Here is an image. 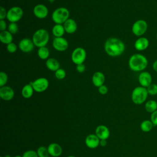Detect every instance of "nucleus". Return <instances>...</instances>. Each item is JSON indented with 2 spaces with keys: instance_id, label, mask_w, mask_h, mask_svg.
<instances>
[{
  "instance_id": "nucleus-17",
  "label": "nucleus",
  "mask_w": 157,
  "mask_h": 157,
  "mask_svg": "<svg viewBox=\"0 0 157 157\" xmlns=\"http://www.w3.org/2000/svg\"><path fill=\"white\" fill-rule=\"evenodd\" d=\"M63 26L66 32L68 34L74 33L77 29V25L75 21L72 18H69L63 24Z\"/></svg>"
},
{
  "instance_id": "nucleus-4",
  "label": "nucleus",
  "mask_w": 157,
  "mask_h": 157,
  "mask_svg": "<svg viewBox=\"0 0 157 157\" xmlns=\"http://www.w3.org/2000/svg\"><path fill=\"white\" fill-rule=\"evenodd\" d=\"M148 91L147 88L142 86L136 87L132 92L131 99L135 104L140 105L143 104L147 99L148 96Z\"/></svg>"
},
{
  "instance_id": "nucleus-15",
  "label": "nucleus",
  "mask_w": 157,
  "mask_h": 157,
  "mask_svg": "<svg viewBox=\"0 0 157 157\" xmlns=\"http://www.w3.org/2000/svg\"><path fill=\"white\" fill-rule=\"evenodd\" d=\"M96 135L100 140H107L110 136L109 128L104 125H99L95 129Z\"/></svg>"
},
{
  "instance_id": "nucleus-11",
  "label": "nucleus",
  "mask_w": 157,
  "mask_h": 157,
  "mask_svg": "<svg viewBox=\"0 0 157 157\" xmlns=\"http://www.w3.org/2000/svg\"><path fill=\"white\" fill-rule=\"evenodd\" d=\"M18 47L23 52L29 53L34 49V44L33 40L28 38H25L20 41Z\"/></svg>"
},
{
  "instance_id": "nucleus-10",
  "label": "nucleus",
  "mask_w": 157,
  "mask_h": 157,
  "mask_svg": "<svg viewBox=\"0 0 157 157\" xmlns=\"http://www.w3.org/2000/svg\"><path fill=\"white\" fill-rule=\"evenodd\" d=\"M53 47L57 51L63 52L65 51L69 47V44L67 40L63 37H55L52 42Z\"/></svg>"
},
{
  "instance_id": "nucleus-8",
  "label": "nucleus",
  "mask_w": 157,
  "mask_h": 157,
  "mask_svg": "<svg viewBox=\"0 0 157 157\" xmlns=\"http://www.w3.org/2000/svg\"><path fill=\"white\" fill-rule=\"evenodd\" d=\"M148 28V24L144 20H138L136 21L132 26V32L136 36L144 35Z\"/></svg>"
},
{
  "instance_id": "nucleus-35",
  "label": "nucleus",
  "mask_w": 157,
  "mask_h": 157,
  "mask_svg": "<svg viewBox=\"0 0 157 157\" xmlns=\"http://www.w3.org/2000/svg\"><path fill=\"white\" fill-rule=\"evenodd\" d=\"M150 120L154 126H157V110L151 113Z\"/></svg>"
},
{
  "instance_id": "nucleus-3",
  "label": "nucleus",
  "mask_w": 157,
  "mask_h": 157,
  "mask_svg": "<svg viewBox=\"0 0 157 157\" xmlns=\"http://www.w3.org/2000/svg\"><path fill=\"white\" fill-rule=\"evenodd\" d=\"M32 40L35 46L39 48L45 47L49 40V34L47 30L39 29L34 33Z\"/></svg>"
},
{
  "instance_id": "nucleus-48",
  "label": "nucleus",
  "mask_w": 157,
  "mask_h": 157,
  "mask_svg": "<svg viewBox=\"0 0 157 157\" xmlns=\"http://www.w3.org/2000/svg\"><path fill=\"white\" fill-rule=\"evenodd\" d=\"M51 157H52V156H51Z\"/></svg>"
},
{
  "instance_id": "nucleus-33",
  "label": "nucleus",
  "mask_w": 157,
  "mask_h": 157,
  "mask_svg": "<svg viewBox=\"0 0 157 157\" xmlns=\"http://www.w3.org/2000/svg\"><path fill=\"white\" fill-rule=\"evenodd\" d=\"M22 157H39V156L37 153V151L31 150L26 151L23 153Z\"/></svg>"
},
{
  "instance_id": "nucleus-34",
  "label": "nucleus",
  "mask_w": 157,
  "mask_h": 157,
  "mask_svg": "<svg viewBox=\"0 0 157 157\" xmlns=\"http://www.w3.org/2000/svg\"><path fill=\"white\" fill-rule=\"evenodd\" d=\"M17 46L16 45V44H15L13 42H11L8 45H7V50L10 53H15L17 51Z\"/></svg>"
},
{
  "instance_id": "nucleus-47",
  "label": "nucleus",
  "mask_w": 157,
  "mask_h": 157,
  "mask_svg": "<svg viewBox=\"0 0 157 157\" xmlns=\"http://www.w3.org/2000/svg\"><path fill=\"white\" fill-rule=\"evenodd\" d=\"M1 157H4V156H1Z\"/></svg>"
},
{
  "instance_id": "nucleus-41",
  "label": "nucleus",
  "mask_w": 157,
  "mask_h": 157,
  "mask_svg": "<svg viewBox=\"0 0 157 157\" xmlns=\"http://www.w3.org/2000/svg\"><path fill=\"white\" fill-rule=\"evenodd\" d=\"M99 145L102 147H105L107 145V142L106 140H100V143Z\"/></svg>"
},
{
  "instance_id": "nucleus-25",
  "label": "nucleus",
  "mask_w": 157,
  "mask_h": 157,
  "mask_svg": "<svg viewBox=\"0 0 157 157\" xmlns=\"http://www.w3.org/2000/svg\"><path fill=\"white\" fill-rule=\"evenodd\" d=\"M145 109L149 113H153L157 110V102L155 100H149L145 104Z\"/></svg>"
},
{
  "instance_id": "nucleus-1",
  "label": "nucleus",
  "mask_w": 157,
  "mask_h": 157,
  "mask_svg": "<svg viewBox=\"0 0 157 157\" xmlns=\"http://www.w3.org/2000/svg\"><path fill=\"white\" fill-rule=\"evenodd\" d=\"M104 49L108 55L115 57L121 55L124 52L125 46L120 39L112 37L106 40L104 45Z\"/></svg>"
},
{
  "instance_id": "nucleus-24",
  "label": "nucleus",
  "mask_w": 157,
  "mask_h": 157,
  "mask_svg": "<svg viewBox=\"0 0 157 157\" xmlns=\"http://www.w3.org/2000/svg\"><path fill=\"white\" fill-rule=\"evenodd\" d=\"M65 33V30L63 25L59 24H56L52 28V34L55 37H62Z\"/></svg>"
},
{
  "instance_id": "nucleus-28",
  "label": "nucleus",
  "mask_w": 157,
  "mask_h": 157,
  "mask_svg": "<svg viewBox=\"0 0 157 157\" xmlns=\"http://www.w3.org/2000/svg\"><path fill=\"white\" fill-rule=\"evenodd\" d=\"M37 153L39 157H49L48 156L49 153L48 151V148L44 146L39 147L37 148Z\"/></svg>"
},
{
  "instance_id": "nucleus-37",
  "label": "nucleus",
  "mask_w": 157,
  "mask_h": 157,
  "mask_svg": "<svg viewBox=\"0 0 157 157\" xmlns=\"http://www.w3.org/2000/svg\"><path fill=\"white\" fill-rule=\"evenodd\" d=\"M98 91L101 94H105L108 92V88L107 87V86L102 85L98 88Z\"/></svg>"
},
{
  "instance_id": "nucleus-21",
  "label": "nucleus",
  "mask_w": 157,
  "mask_h": 157,
  "mask_svg": "<svg viewBox=\"0 0 157 157\" xmlns=\"http://www.w3.org/2000/svg\"><path fill=\"white\" fill-rule=\"evenodd\" d=\"M12 34H11L9 31H3L0 33V40L2 44L8 45L9 44L12 42L13 37Z\"/></svg>"
},
{
  "instance_id": "nucleus-44",
  "label": "nucleus",
  "mask_w": 157,
  "mask_h": 157,
  "mask_svg": "<svg viewBox=\"0 0 157 157\" xmlns=\"http://www.w3.org/2000/svg\"><path fill=\"white\" fill-rule=\"evenodd\" d=\"M13 157H22V156H20V155H17V156H13Z\"/></svg>"
},
{
  "instance_id": "nucleus-29",
  "label": "nucleus",
  "mask_w": 157,
  "mask_h": 157,
  "mask_svg": "<svg viewBox=\"0 0 157 157\" xmlns=\"http://www.w3.org/2000/svg\"><path fill=\"white\" fill-rule=\"evenodd\" d=\"M148 94L155 96L157 94V84L151 83L150 86L147 88Z\"/></svg>"
},
{
  "instance_id": "nucleus-40",
  "label": "nucleus",
  "mask_w": 157,
  "mask_h": 157,
  "mask_svg": "<svg viewBox=\"0 0 157 157\" xmlns=\"http://www.w3.org/2000/svg\"><path fill=\"white\" fill-rule=\"evenodd\" d=\"M152 67L153 69V70L157 72V59L156 61H155L153 63V65H152Z\"/></svg>"
},
{
  "instance_id": "nucleus-13",
  "label": "nucleus",
  "mask_w": 157,
  "mask_h": 157,
  "mask_svg": "<svg viewBox=\"0 0 157 157\" xmlns=\"http://www.w3.org/2000/svg\"><path fill=\"white\" fill-rule=\"evenodd\" d=\"M34 15L39 19H43L48 15V10L47 7L44 4H37L33 9Z\"/></svg>"
},
{
  "instance_id": "nucleus-39",
  "label": "nucleus",
  "mask_w": 157,
  "mask_h": 157,
  "mask_svg": "<svg viewBox=\"0 0 157 157\" xmlns=\"http://www.w3.org/2000/svg\"><path fill=\"white\" fill-rule=\"evenodd\" d=\"M7 25H6V23L4 21V20H0V30L1 31H5V29H6Z\"/></svg>"
},
{
  "instance_id": "nucleus-12",
  "label": "nucleus",
  "mask_w": 157,
  "mask_h": 157,
  "mask_svg": "<svg viewBox=\"0 0 157 157\" xmlns=\"http://www.w3.org/2000/svg\"><path fill=\"white\" fill-rule=\"evenodd\" d=\"M138 80L140 86L147 88L151 84L152 77L151 74L148 72L143 71L139 74Z\"/></svg>"
},
{
  "instance_id": "nucleus-38",
  "label": "nucleus",
  "mask_w": 157,
  "mask_h": 157,
  "mask_svg": "<svg viewBox=\"0 0 157 157\" xmlns=\"http://www.w3.org/2000/svg\"><path fill=\"white\" fill-rule=\"evenodd\" d=\"M76 70L77 72L80 73H82L85 71V66L83 64H80L77 65L76 66Z\"/></svg>"
},
{
  "instance_id": "nucleus-18",
  "label": "nucleus",
  "mask_w": 157,
  "mask_h": 157,
  "mask_svg": "<svg viewBox=\"0 0 157 157\" xmlns=\"http://www.w3.org/2000/svg\"><path fill=\"white\" fill-rule=\"evenodd\" d=\"M49 155L52 157H58L62 153L61 147L56 143H52L47 147Z\"/></svg>"
},
{
  "instance_id": "nucleus-43",
  "label": "nucleus",
  "mask_w": 157,
  "mask_h": 157,
  "mask_svg": "<svg viewBox=\"0 0 157 157\" xmlns=\"http://www.w3.org/2000/svg\"><path fill=\"white\" fill-rule=\"evenodd\" d=\"M48 1H49V2H51V3H52V2H53L55 0H48Z\"/></svg>"
},
{
  "instance_id": "nucleus-19",
  "label": "nucleus",
  "mask_w": 157,
  "mask_h": 157,
  "mask_svg": "<svg viewBox=\"0 0 157 157\" xmlns=\"http://www.w3.org/2000/svg\"><path fill=\"white\" fill-rule=\"evenodd\" d=\"M149 41L148 39L144 37H139L134 43V47L138 51H142L148 48Z\"/></svg>"
},
{
  "instance_id": "nucleus-7",
  "label": "nucleus",
  "mask_w": 157,
  "mask_h": 157,
  "mask_svg": "<svg viewBox=\"0 0 157 157\" xmlns=\"http://www.w3.org/2000/svg\"><path fill=\"white\" fill-rule=\"evenodd\" d=\"M86 56V51L82 47L75 48L71 54L72 61L76 65L83 64Z\"/></svg>"
},
{
  "instance_id": "nucleus-16",
  "label": "nucleus",
  "mask_w": 157,
  "mask_h": 157,
  "mask_svg": "<svg viewBox=\"0 0 157 157\" xmlns=\"http://www.w3.org/2000/svg\"><path fill=\"white\" fill-rule=\"evenodd\" d=\"M100 139L96 134H90L85 138V144L90 148H96L99 145Z\"/></svg>"
},
{
  "instance_id": "nucleus-27",
  "label": "nucleus",
  "mask_w": 157,
  "mask_h": 157,
  "mask_svg": "<svg viewBox=\"0 0 157 157\" xmlns=\"http://www.w3.org/2000/svg\"><path fill=\"white\" fill-rule=\"evenodd\" d=\"M38 56L42 59H46L48 58L50 55V52L47 47H42L39 48L37 50Z\"/></svg>"
},
{
  "instance_id": "nucleus-26",
  "label": "nucleus",
  "mask_w": 157,
  "mask_h": 157,
  "mask_svg": "<svg viewBox=\"0 0 157 157\" xmlns=\"http://www.w3.org/2000/svg\"><path fill=\"white\" fill-rule=\"evenodd\" d=\"M153 126L154 125L151 121V120H144L143 121H142L140 125V129L145 132H148L150 131L152 129Z\"/></svg>"
},
{
  "instance_id": "nucleus-6",
  "label": "nucleus",
  "mask_w": 157,
  "mask_h": 157,
  "mask_svg": "<svg viewBox=\"0 0 157 157\" xmlns=\"http://www.w3.org/2000/svg\"><path fill=\"white\" fill-rule=\"evenodd\" d=\"M23 15V11L22 9L18 6H14L7 11L6 18L10 23H16L22 18Z\"/></svg>"
},
{
  "instance_id": "nucleus-46",
  "label": "nucleus",
  "mask_w": 157,
  "mask_h": 157,
  "mask_svg": "<svg viewBox=\"0 0 157 157\" xmlns=\"http://www.w3.org/2000/svg\"><path fill=\"white\" fill-rule=\"evenodd\" d=\"M156 40H157V33H156Z\"/></svg>"
},
{
  "instance_id": "nucleus-14",
  "label": "nucleus",
  "mask_w": 157,
  "mask_h": 157,
  "mask_svg": "<svg viewBox=\"0 0 157 157\" xmlns=\"http://www.w3.org/2000/svg\"><path fill=\"white\" fill-rule=\"evenodd\" d=\"M0 97L4 101H10L14 97V91L9 86H4L0 88Z\"/></svg>"
},
{
  "instance_id": "nucleus-9",
  "label": "nucleus",
  "mask_w": 157,
  "mask_h": 157,
  "mask_svg": "<svg viewBox=\"0 0 157 157\" xmlns=\"http://www.w3.org/2000/svg\"><path fill=\"white\" fill-rule=\"evenodd\" d=\"M33 87L34 90L37 93H42L45 91L48 87V80L44 77L37 78L33 82L29 83Z\"/></svg>"
},
{
  "instance_id": "nucleus-22",
  "label": "nucleus",
  "mask_w": 157,
  "mask_h": 157,
  "mask_svg": "<svg viewBox=\"0 0 157 157\" xmlns=\"http://www.w3.org/2000/svg\"><path fill=\"white\" fill-rule=\"evenodd\" d=\"M45 65L47 67L52 71H56L58 69H59V63L57 59L53 58H50L47 59L45 63Z\"/></svg>"
},
{
  "instance_id": "nucleus-45",
  "label": "nucleus",
  "mask_w": 157,
  "mask_h": 157,
  "mask_svg": "<svg viewBox=\"0 0 157 157\" xmlns=\"http://www.w3.org/2000/svg\"><path fill=\"white\" fill-rule=\"evenodd\" d=\"M67 157H75V156H72V155H71V156H68Z\"/></svg>"
},
{
  "instance_id": "nucleus-20",
  "label": "nucleus",
  "mask_w": 157,
  "mask_h": 157,
  "mask_svg": "<svg viewBox=\"0 0 157 157\" xmlns=\"http://www.w3.org/2000/svg\"><path fill=\"white\" fill-rule=\"evenodd\" d=\"M105 81V76L104 74L100 71H98L94 73L92 76V82L93 85L96 87H99L104 85Z\"/></svg>"
},
{
  "instance_id": "nucleus-30",
  "label": "nucleus",
  "mask_w": 157,
  "mask_h": 157,
  "mask_svg": "<svg viewBox=\"0 0 157 157\" xmlns=\"http://www.w3.org/2000/svg\"><path fill=\"white\" fill-rule=\"evenodd\" d=\"M66 72L64 69H58L57 71H55V75L56 77V78H58V80H62V79H64L66 77Z\"/></svg>"
},
{
  "instance_id": "nucleus-42",
  "label": "nucleus",
  "mask_w": 157,
  "mask_h": 157,
  "mask_svg": "<svg viewBox=\"0 0 157 157\" xmlns=\"http://www.w3.org/2000/svg\"><path fill=\"white\" fill-rule=\"evenodd\" d=\"M4 157H11L10 155H5Z\"/></svg>"
},
{
  "instance_id": "nucleus-31",
  "label": "nucleus",
  "mask_w": 157,
  "mask_h": 157,
  "mask_svg": "<svg viewBox=\"0 0 157 157\" xmlns=\"http://www.w3.org/2000/svg\"><path fill=\"white\" fill-rule=\"evenodd\" d=\"M8 80V76L7 74L3 71H1L0 72V86H4Z\"/></svg>"
},
{
  "instance_id": "nucleus-5",
  "label": "nucleus",
  "mask_w": 157,
  "mask_h": 157,
  "mask_svg": "<svg viewBox=\"0 0 157 157\" xmlns=\"http://www.w3.org/2000/svg\"><path fill=\"white\" fill-rule=\"evenodd\" d=\"M69 11L65 7H59L55 9L52 15V20L56 24L62 25L69 19Z\"/></svg>"
},
{
  "instance_id": "nucleus-23",
  "label": "nucleus",
  "mask_w": 157,
  "mask_h": 157,
  "mask_svg": "<svg viewBox=\"0 0 157 157\" xmlns=\"http://www.w3.org/2000/svg\"><path fill=\"white\" fill-rule=\"evenodd\" d=\"M34 91V90L33 89V87L30 83L26 84L23 87L21 90L22 96L26 99L30 98L33 96Z\"/></svg>"
},
{
  "instance_id": "nucleus-32",
  "label": "nucleus",
  "mask_w": 157,
  "mask_h": 157,
  "mask_svg": "<svg viewBox=\"0 0 157 157\" xmlns=\"http://www.w3.org/2000/svg\"><path fill=\"white\" fill-rule=\"evenodd\" d=\"M8 31L11 34H16L18 31V27L16 23H10V24L8 26Z\"/></svg>"
},
{
  "instance_id": "nucleus-2",
  "label": "nucleus",
  "mask_w": 157,
  "mask_h": 157,
  "mask_svg": "<svg viewBox=\"0 0 157 157\" xmlns=\"http://www.w3.org/2000/svg\"><path fill=\"white\" fill-rule=\"evenodd\" d=\"M129 68L134 72H139L144 71L148 65V60L147 58L139 53L132 55L128 62Z\"/></svg>"
},
{
  "instance_id": "nucleus-36",
  "label": "nucleus",
  "mask_w": 157,
  "mask_h": 157,
  "mask_svg": "<svg viewBox=\"0 0 157 157\" xmlns=\"http://www.w3.org/2000/svg\"><path fill=\"white\" fill-rule=\"evenodd\" d=\"M7 12L3 7H0V20H4L7 17Z\"/></svg>"
}]
</instances>
